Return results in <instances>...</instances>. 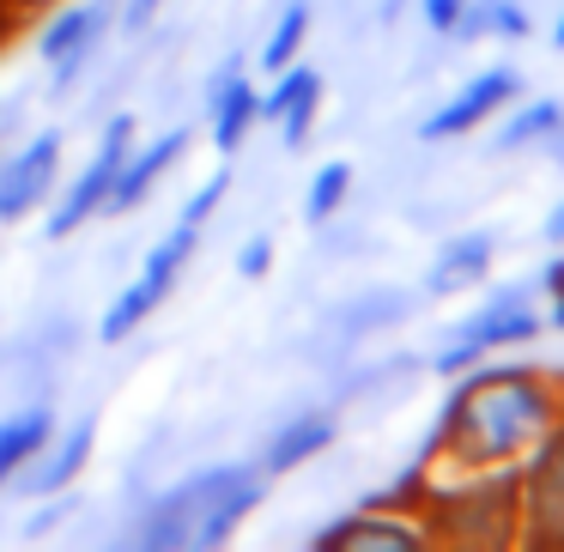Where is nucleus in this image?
<instances>
[{
  "label": "nucleus",
  "mask_w": 564,
  "mask_h": 552,
  "mask_svg": "<svg viewBox=\"0 0 564 552\" xmlns=\"http://www.w3.org/2000/svg\"><path fill=\"white\" fill-rule=\"evenodd\" d=\"M474 365H486V353H479L474 340H462V334H449V340L437 346V353L425 358V370L431 377H443V382H455V377H467Z\"/></svg>",
  "instance_id": "393cba45"
},
{
  "label": "nucleus",
  "mask_w": 564,
  "mask_h": 552,
  "mask_svg": "<svg viewBox=\"0 0 564 552\" xmlns=\"http://www.w3.org/2000/svg\"><path fill=\"white\" fill-rule=\"evenodd\" d=\"M340 443V407H292V419L273 425V437L261 443V474L280 479V474H297L310 467L316 455H328Z\"/></svg>",
  "instance_id": "9b49d317"
},
{
  "label": "nucleus",
  "mask_w": 564,
  "mask_h": 552,
  "mask_svg": "<svg viewBox=\"0 0 564 552\" xmlns=\"http://www.w3.org/2000/svg\"><path fill=\"white\" fill-rule=\"evenodd\" d=\"M558 122H564V104L558 98H528V91H522V98L498 116V128H491V152H534Z\"/></svg>",
  "instance_id": "aec40b11"
},
{
  "label": "nucleus",
  "mask_w": 564,
  "mask_h": 552,
  "mask_svg": "<svg viewBox=\"0 0 564 552\" xmlns=\"http://www.w3.org/2000/svg\"><path fill=\"white\" fill-rule=\"evenodd\" d=\"M62 176V128H37L13 152H0V225H19L55 195Z\"/></svg>",
  "instance_id": "6e6552de"
},
{
  "label": "nucleus",
  "mask_w": 564,
  "mask_h": 552,
  "mask_svg": "<svg viewBox=\"0 0 564 552\" xmlns=\"http://www.w3.org/2000/svg\"><path fill=\"white\" fill-rule=\"evenodd\" d=\"M200 110H207V140L219 159H237L243 152V140L261 128V91L249 86V74L225 79V86L200 91Z\"/></svg>",
  "instance_id": "f3484780"
},
{
  "label": "nucleus",
  "mask_w": 564,
  "mask_h": 552,
  "mask_svg": "<svg viewBox=\"0 0 564 552\" xmlns=\"http://www.w3.org/2000/svg\"><path fill=\"white\" fill-rule=\"evenodd\" d=\"M55 425H62V419H55L50 401H31V407H19V413L0 419V491L43 455V443L55 437Z\"/></svg>",
  "instance_id": "a211bd4d"
},
{
  "label": "nucleus",
  "mask_w": 564,
  "mask_h": 552,
  "mask_svg": "<svg viewBox=\"0 0 564 552\" xmlns=\"http://www.w3.org/2000/svg\"><path fill=\"white\" fill-rule=\"evenodd\" d=\"M346 201H352V164L346 159H328V164H316V176H310V188H304V225H334L346 213Z\"/></svg>",
  "instance_id": "5701e85b"
},
{
  "label": "nucleus",
  "mask_w": 564,
  "mask_h": 552,
  "mask_svg": "<svg viewBox=\"0 0 564 552\" xmlns=\"http://www.w3.org/2000/svg\"><path fill=\"white\" fill-rule=\"evenodd\" d=\"M552 50H564V13H558V25H552Z\"/></svg>",
  "instance_id": "f704fd0d"
},
{
  "label": "nucleus",
  "mask_w": 564,
  "mask_h": 552,
  "mask_svg": "<svg viewBox=\"0 0 564 552\" xmlns=\"http://www.w3.org/2000/svg\"><path fill=\"white\" fill-rule=\"evenodd\" d=\"M516 479V528L522 546L564 552V419L510 467Z\"/></svg>",
  "instance_id": "423d86ee"
},
{
  "label": "nucleus",
  "mask_w": 564,
  "mask_h": 552,
  "mask_svg": "<svg viewBox=\"0 0 564 552\" xmlns=\"http://www.w3.org/2000/svg\"><path fill=\"white\" fill-rule=\"evenodd\" d=\"M413 304H419V292H406V285H370V292L346 297V304L322 322V334L346 353V346H358V340H370V334L406 322V316H413Z\"/></svg>",
  "instance_id": "2eb2a0df"
},
{
  "label": "nucleus",
  "mask_w": 564,
  "mask_h": 552,
  "mask_svg": "<svg viewBox=\"0 0 564 552\" xmlns=\"http://www.w3.org/2000/svg\"><path fill=\"white\" fill-rule=\"evenodd\" d=\"M67 516H79V498H74V486H67V491H50V498H37V510L25 516V540H43V534H55V528H62Z\"/></svg>",
  "instance_id": "bb28decb"
},
{
  "label": "nucleus",
  "mask_w": 564,
  "mask_h": 552,
  "mask_svg": "<svg viewBox=\"0 0 564 552\" xmlns=\"http://www.w3.org/2000/svg\"><path fill=\"white\" fill-rule=\"evenodd\" d=\"M534 292H540V297H564V249H552V256L540 261V273H534Z\"/></svg>",
  "instance_id": "7c9ffc66"
},
{
  "label": "nucleus",
  "mask_w": 564,
  "mask_h": 552,
  "mask_svg": "<svg viewBox=\"0 0 564 552\" xmlns=\"http://www.w3.org/2000/svg\"><path fill=\"white\" fill-rule=\"evenodd\" d=\"M183 152H188V128H164V134H152V140H134V152L122 159V176H116L110 207H104V213H134V207H147L152 188H159L164 176L176 171V164H183Z\"/></svg>",
  "instance_id": "4468645a"
},
{
  "label": "nucleus",
  "mask_w": 564,
  "mask_h": 552,
  "mask_svg": "<svg viewBox=\"0 0 564 552\" xmlns=\"http://www.w3.org/2000/svg\"><path fill=\"white\" fill-rule=\"evenodd\" d=\"M159 304H164V297H159V292H152V285L134 273V280H128L122 292L110 297V310L98 316V340H104V346H122V340H134V334L152 322V310H159Z\"/></svg>",
  "instance_id": "4be33fe9"
},
{
  "label": "nucleus",
  "mask_w": 564,
  "mask_h": 552,
  "mask_svg": "<svg viewBox=\"0 0 564 552\" xmlns=\"http://www.w3.org/2000/svg\"><path fill=\"white\" fill-rule=\"evenodd\" d=\"M159 7H164V0H122V13H116V31H122V37H147L152 19H159Z\"/></svg>",
  "instance_id": "c85d7f7f"
},
{
  "label": "nucleus",
  "mask_w": 564,
  "mask_h": 552,
  "mask_svg": "<svg viewBox=\"0 0 564 552\" xmlns=\"http://www.w3.org/2000/svg\"><path fill=\"white\" fill-rule=\"evenodd\" d=\"M0 152H7V134H0Z\"/></svg>",
  "instance_id": "c9c22d12"
},
{
  "label": "nucleus",
  "mask_w": 564,
  "mask_h": 552,
  "mask_svg": "<svg viewBox=\"0 0 564 552\" xmlns=\"http://www.w3.org/2000/svg\"><path fill=\"white\" fill-rule=\"evenodd\" d=\"M322 91H328V79H322V67H310V62L280 67V74H273V86L261 91V122L280 134L285 152H297L310 140L316 110H322Z\"/></svg>",
  "instance_id": "9d476101"
},
{
  "label": "nucleus",
  "mask_w": 564,
  "mask_h": 552,
  "mask_svg": "<svg viewBox=\"0 0 564 552\" xmlns=\"http://www.w3.org/2000/svg\"><path fill=\"white\" fill-rule=\"evenodd\" d=\"M310 546L316 552H425L437 540H431L419 504H406L401 491H365L346 516L322 522Z\"/></svg>",
  "instance_id": "39448f33"
},
{
  "label": "nucleus",
  "mask_w": 564,
  "mask_h": 552,
  "mask_svg": "<svg viewBox=\"0 0 564 552\" xmlns=\"http://www.w3.org/2000/svg\"><path fill=\"white\" fill-rule=\"evenodd\" d=\"M540 152H546V159H552V164H558V171H564V122L552 128L546 140H540Z\"/></svg>",
  "instance_id": "473e14b6"
},
{
  "label": "nucleus",
  "mask_w": 564,
  "mask_h": 552,
  "mask_svg": "<svg viewBox=\"0 0 564 552\" xmlns=\"http://www.w3.org/2000/svg\"><path fill=\"white\" fill-rule=\"evenodd\" d=\"M516 98H522V74H516V67H479L474 79H462V91H455L449 104H437V110L419 122V140H462V134H474V128L498 122Z\"/></svg>",
  "instance_id": "1a4fd4ad"
},
{
  "label": "nucleus",
  "mask_w": 564,
  "mask_h": 552,
  "mask_svg": "<svg viewBox=\"0 0 564 552\" xmlns=\"http://www.w3.org/2000/svg\"><path fill=\"white\" fill-rule=\"evenodd\" d=\"M110 31H116V7H110V0H74V7H55V13L37 25V62L55 67L62 55L104 50Z\"/></svg>",
  "instance_id": "dca6fc26"
},
{
  "label": "nucleus",
  "mask_w": 564,
  "mask_h": 552,
  "mask_svg": "<svg viewBox=\"0 0 564 552\" xmlns=\"http://www.w3.org/2000/svg\"><path fill=\"white\" fill-rule=\"evenodd\" d=\"M91 450H98V413H79L74 425H55V437L43 443V455L13 479L7 491H25V498H50V491H67L79 474L91 467Z\"/></svg>",
  "instance_id": "f8f14e48"
},
{
  "label": "nucleus",
  "mask_w": 564,
  "mask_h": 552,
  "mask_svg": "<svg viewBox=\"0 0 564 552\" xmlns=\"http://www.w3.org/2000/svg\"><path fill=\"white\" fill-rule=\"evenodd\" d=\"M273 273V231H256L237 243V280H268Z\"/></svg>",
  "instance_id": "cd10ccee"
},
{
  "label": "nucleus",
  "mask_w": 564,
  "mask_h": 552,
  "mask_svg": "<svg viewBox=\"0 0 564 552\" xmlns=\"http://www.w3.org/2000/svg\"><path fill=\"white\" fill-rule=\"evenodd\" d=\"M225 195H231V171H213L207 183H195V195L183 201V213H176V219H183V225H207L213 213L225 207Z\"/></svg>",
  "instance_id": "a878e982"
},
{
  "label": "nucleus",
  "mask_w": 564,
  "mask_h": 552,
  "mask_svg": "<svg viewBox=\"0 0 564 552\" xmlns=\"http://www.w3.org/2000/svg\"><path fill=\"white\" fill-rule=\"evenodd\" d=\"M540 310H546V328L564 334V297H540Z\"/></svg>",
  "instance_id": "72a5a7b5"
},
{
  "label": "nucleus",
  "mask_w": 564,
  "mask_h": 552,
  "mask_svg": "<svg viewBox=\"0 0 564 552\" xmlns=\"http://www.w3.org/2000/svg\"><path fill=\"white\" fill-rule=\"evenodd\" d=\"M304 43H310V0H292L280 19H273V31H268V43H261V74H280V67H292L297 55H304Z\"/></svg>",
  "instance_id": "b1692460"
},
{
  "label": "nucleus",
  "mask_w": 564,
  "mask_h": 552,
  "mask_svg": "<svg viewBox=\"0 0 564 552\" xmlns=\"http://www.w3.org/2000/svg\"><path fill=\"white\" fill-rule=\"evenodd\" d=\"M479 292H486V297H479V310L455 322V334H462V340H474L486 358L522 353V346H534L540 334H546V310H540L534 280H503V285L486 280Z\"/></svg>",
  "instance_id": "0eeeda50"
},
{
  "label": "nucleus",
  "mask_w": 564,
  "mask_h": 552,
  "mask_svg": "<svg viewBox=\"0 0 564 552\" xmlns=\"http://www.w3.org/2000/svg\"><path fill=\"white\" fill-rule=\"evenodd\" d=\"M195 256H200V225H183V219H176L171 231H164L159 243L147 249V261H140V280H147L159 297H171L176 280L188 273V261H195Z\"/></svg>",
  "instance_id": "412c9836"
},
{
  "label": "nucleus",
  "mask_w": 564,
  "mask_h": 552,
  "mask_svg": "<svg viewBox=\"0 0 564 552\" xmlns=\"http://www.w3.org/2000/svg\"><path fill=\"white\" fill-rule=\"evenodd\" d=\"M462 7H467V0H419V19H425L431 31H443V37H449L455 19H462Z\"/></svg>",
  "instance_id": "c756f323"
},
{
  "label": "nucleus",
  "mask_w": 564,
  "mask_h": 552,
  "mask_svg": "<svg viewBox=\"0 0 564 552\" xmlns=\"http://www.w3.org/2000/svg\"><path fill=\"white\" fill-rule=\"evenodd\" d=\"M564 419V377L528 358H486L467 377H455L443 413L431 419L437 462L467 474H510L540 437Z\"/></svg>",
  "instance_id": "f257e3e1"
},
{
  "label": "nucleus",
  "mask_w": 564,
  "mask_h": 552,
  "mask_svg": "<svg viewBox=\"0 0 564 552\" xmlns=\"http://www.w3.org/2000/svg\"><path fill=\"white\" fill-rule=\"evenodd\" d=\"M491 273H498V231H455V237H443V243H437V256H431L425 285H419V292L443 304V297L479 292Z\"/></svg>",
  "instance_id": "ddd939ff"
},
{
  "label": "nucleus",
  "mask_w": 564,
  "mask_h": 552,
  "mask_svg": "<svg viewBox=\"0 0 564 552\" xmlns=\"http://www.w3.org/2000/svg\"><path fill=\"white\" fill-rule=\"evenodd\" d=\"M256 467L261 462H207V467H188L171 486L147 491L122 522V546L128 552H200L213 504H219L237 479L256 474Z\"/></svg>",
  "instance_id": "7ed1b4c3"
},
{
  "label": "nucleus",
  "mask_w": 564,
  "mask_h": 552,
  "mask_svg": "<svg viewBox=\"0 0 564 552\" xmlns=\"http://www.w3.org/2000/svg\"><path fill=\"white\" fill-rule=\"evenodd\" d=\"M449 37H455V43H486V37H498V43H528V37H534V19H528L522 0H467Z\"/></svg>",
  "instance_id": "6ab92c4d"
},
{
  "label": "nucleus",
  "mask_w": 564,
  "mask_h": 552,
  "mask_svg": "<svg viewBox=\"0 0 564 552\" xmlns=\"http://www.w3.org/2000/svg\"><path fill=\"white\" fill-rule=\"evenodd\" d=\"M406 498L419 504L431 540L455 552H510L522 546L516 528V479L510 474H467V467H425Z\"/></svg>",
  "instance_id": "f03ea898"
},
{
  "label": "nucleus",
  "mask_w": 564,
  "mask_h": 552,
  "mask_svg": "<svg viewBox=\"0 0 564 552\" xmlns=\"http://www.w3.org/2000/svg\"><path fill=\"white\" fill-rule=\"evenodd\" d=\"M134 140H140V116H134V110L104 116L98 147H91L86 171H79L74 183L62 188V201L43 213V237H50V243H67V237H79L91 219H104V207H110V188H116V176H122V159L134 152Z\"/></svg>",
  "instance_id": "20e7f679"
},
{
  "label": "nucleus",
  "mask_w": 564,
  "mask_h": 552,
  "mask_svg": "<svg viewBox=\"0 0 564 552\" xmlns=\"http://www.w3.org/2000/svg\"><path fill=\"white\" fill-rule=\"evenodd\" d=\"M540 243H546V249H564V201L546 213V219H540Z\"/></svg>",
  "instance_id": "2f4dec72"
}]
</instances>
